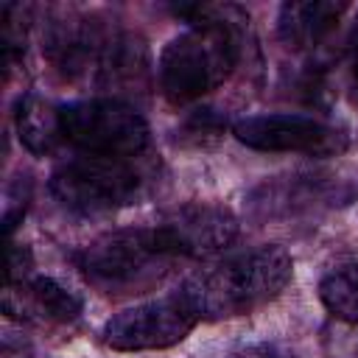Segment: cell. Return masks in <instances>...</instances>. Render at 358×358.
<instances>
[{
	"instance_id": "obj_8",
	"label": "cell",
	"mask_w": 358,
	"mask_h": 358,
	"mask_svg": "<svg viewBox=\"0 0 358 358\" xmlns=\"http://www.w3.org/2000/svg\"><path fill=\"white\" fill-rule=\"evenodd\" d=\"M238 143L255 151L271 154H308V157H336L347 148L344 131L336 126L305 117V115H252L232 126Z\"/></svg>"
},
{
	"instance_id": "obj_11",
	"label": "cell",
	"mask_w": 358,
	"mask_h": 358,
	"mask_svg": "<svg viewBox=\"0 0 358 358\" xmlns=\"http://www.w3.org/2000/svg\"><path fill=\"white\" fill-rule=\"evenodd\" d=\"M347 3L333 0H294L280 6L277 31L291 50H310L324 42L341 22Z\"/></svg>"
},
{
	"instance_id": "obj_5",
	"label": "cell",
	"mask_w": 358,
	"mask_h": 358,
	"mask_svg": "<svg viewBox=\"0 0 358 358\" xmlns=\"http://www.w3.org/2000/svg\"><path fill=\"white\" fill-rule=\"evenodd\" d=\"M176 257L165 249L157 227L115 229L87 243L76 263L101 288H137L159 280Z\"/></svg>"
},
{
	"instance_id": "obj_14",
	"label": "cell",
	"mask_w": 358,
	"mask_h": 358,
	"mask_svg": "<svg viewBox=\"0 0 358 358\" xmlns=\"http://www.w3.org/2000/svg\"><path fill=\"white\" fill-rule=\"evenodd\" d=\"M34 268V257L28 246L22 243H8V263H6V282H20L28 280Z\"/></svg>"
},
{
	"instance_id": "obj_16",
	"label": "cell",
	"mask_w": 358,
	"mask_h": 358,
	"mask_svg": "<svg viewBox=\"0 0 358 358\" xmlns=\"http://www.w3.org/2000/svg\"><path fill=\"white\" fill-rule=\"evenodd\" d=\"M232 358H280L271 347H266V344H252V347H243V350H238Z\"/></svg>"
},
{
	"instance_id": "obj_9",
	"label": "cell",
	"mask_w": 358,
	"mask_h": 358,
	"mask_svg": "<svg viewBox=\"0 0 358 358\" xmlns=\"http://www.w3.org/2000/svg\"><path fill=\"white\" fill-rule=\"evenodd\" d=\"M154 227L165 249L173 257H187V260L215 257L238 235L235 215L218 204H204V201L182 204Z\"/></svg>"
},
{
	"instance_id": "obj_17",
	"label": "cell",
	"mask_w": 358,
	"mask_h": 358,
	"mask_svg": "<svg viewBox=\"0 0 358 358\" xmlns=\"http://www.w3.org/2000/svg\"><path fill=\"white\" fill-rule=\"evenodd\" d=\"M350 78H352V87H355V92H358V50H355V56H352V62H350Z\"/></svg>"
},
{
	"instance_id": "obj_3",
	"label": "cell",
	"mask_w": 358,
	"mask_h": 358,
	"mask_svg": "<svg viewBox=\"0 0 358 358\" xmlns=\"http://www.w3.org/2000/svg\"><path fill=\"white\" fill-rule=\"evenodd\" d=\"M48 56L67 78L98 90L137 87L148 64L140 39L98 20L59 22L48 36Z\"/></svg>"
},
{
	"instance_id": "obj_10",
	"label": "cell",
	"mask_w": 358,
	"mask_h": 358,
	"mask_svg": "<svg viewBox=\"0 0 358 358\" xmlns=\"http://www.w3.org/2000/svg\"><path fill=\"white\" fill-rule=\"evenodd\" d=\"M3 310L20 322L70 324L81 313V299L50 277H28L20 282H6Z\"/></svg>"
},
{
	"instance_id": "obj_12",
	"label": "cell",
	"mask_w": 358,
	"mask_h": 358,
	"mask_svg": "<svg viewBox=\"0 0 358 358\" xmlns=\"http://www.w3.org/2000/svg\"><path fill=\"white\" fill-rule=\"evenodd\" d=\"M17 134H20V143L36 157L56 151L64 143L62 106L39 95H25L17 109Z\"/></svg>"
},
{
	"instance_id": "obj_2",
	"label": "cell",
	"mask_w": 358,
	"mask_h": 358,
	"mask_svg": "<svg viewBox=\"0 0 358 358\" xmlns=\"http://www.w3.org/2000/svg\"><path fill=\"white\" fill-rule=\"evenodd\" d=\"M291 274L294 260L282 246H257L196 271L179 291L199 322H218L263 308L282 294Z\"/></svg>"
},
{
	"instance_id": "obj_6",
	"label": "cell",
	"mask_w": 358,
	"mask_h": 358,
	"mask_svg": "<svg viewBox=\"0 0 358 358\" xmlns=\"http://www.w3.org/2000/svg\"><path fill=\"white\" fill-rule=\"evenodd\" d=\"M64 143L81 154L140 157L148 145L145 117L117 98H90L62 106Z\"/></svg>"
},
{
	"instance_id": "obj_4",
	"label": "cell",
	"mask_w": 358,
	"mask_h": 358,
	"mask_svg": "<svg viewBox=\"0 0 358 358\" xmlns=\"http://www.w3.org/2000/svg\"><path fill=\"white\" fill-rule=\"evenodd\" d=\"M148 171L140 157L81 154L62 162L50 176V193L76 213H112L140 199Z\"/></svg>"
},
{
	"instance_id": "obj_15",
	"label": "cell",
	"mask_w": 358,
	"mask_h": 358,
	"mask_svg": "<svg viewBox=\"0 0 358 358\" xmlns=\"http://www.w3.org/2000/svg\"><path fill=\"white\" fill-rule=\"evenodd\" d=\"M0 358H34V347L28 344V338L6 330L3 333V350H0Z\"/></svg>"
},
{
	"instance_id": "obj_7",
	"label": "cell",
	"mask_w": 358,
	"mask_h": 358,
	"mask_svg": "<svg viewBox=\"0 0 358 358\" xmlns=\"http://www.w3.org/2000/svg\"><path fill=\"white\" fill-rule=\"evenodd\" d=\"M196 324V310L187 305L182 291H176L171 296L151 299L112 316L103 324V341L120 352L165 350L179 344Z\"/></svg>"
},
{
	"instance_id": "obj_13",
	"label": "cell",
	"mask_w": 358,
	"mask_h": 358,
	"mask_svg": "<svg viewBox=\"0 0 358 358\" xmlns=\"http://www.w3.org/2000/svg\"><path fill=\"white\" fill-rule=\"evenodd\" d=\"M319 296L336 319L358 322V263L330 271L319 285Z\"/></svg>"
},
{
	"instance_id": "obj_1",
	"label": "cell",
	"mask_w": 358,
	"mask_h": 358,
	"mask_svg": "<svg viewBox=\"0 0 358 358\" xmlns=\"http://www.w3.org/2000/svg\"><path fill=\"white\" fill-rule=\"evenodd\" d=\"M190 28L173 36L157 64L159 90L171 103H190L221 87L238 64V34L243 22L235 6H179Z\"/></svg>"
}]
</instances>
